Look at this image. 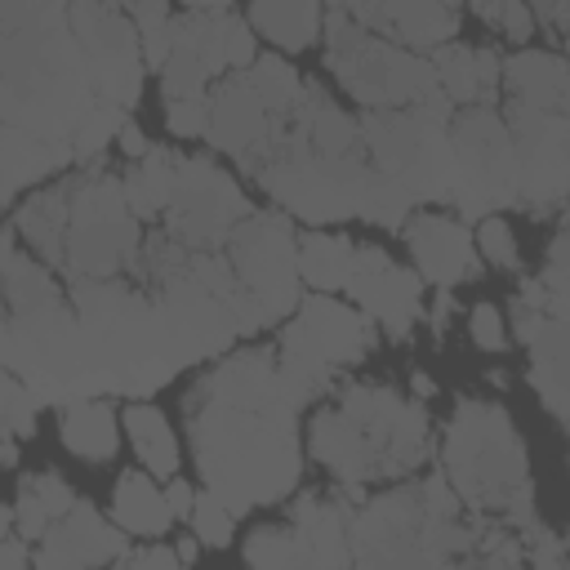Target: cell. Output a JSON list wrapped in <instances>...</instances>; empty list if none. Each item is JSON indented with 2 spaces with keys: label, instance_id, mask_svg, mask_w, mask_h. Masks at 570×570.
I'll return each mask as SVG.
<instances>
[{
  "label": "cell",
  "instance_id": "6da1fadb",
  "mask_svg": "<svg viewBox=\"0 0 570 570\" xmlns=\"http://www.w3.org/2000/svg\"><path fill=\"white\" fill-rule=\"evenodd\" d=\"M298 410L303 405L285 387L281 361L267 347L218 361L187 392L196 468L236 517L281 503L298 485Z\"/></svg>",
  "mask_w": 570,
  "mask_h": 570
},
{
  "label": "cell",
  "instance_id": "7a4b0ae2",
  "mask_svg": "<svg viewBox=\"0 0 570 570\" xmlns=\"http://www.w3.org/2000/svg\"><path fill=\"white\" fill-rule=\"evenodd\" d=\"M240 169L303 223L370 218L396 232L414 209L410 191H401L370 165L361 120L334 107V98L316 80H307L303 98L285 116H276L272 134L249 156H240Z\"/></svg>",
  "mask_w": 570,
  "mask_h": 570
},
{
  "label": "cell",
  "instance_id": "3957f363",
  "mask_svg": "<svg viewBox=\"0 0 570 570\" xmlns=\"http://www.w3.org/2000/svg\"><path fill=\"white\" fill-rule=\"evenodd\" d=\"M98 102L71 0H0V138H36L76 156V134Z\"/></svg>",
  "mask_w": 570,
  "mask_h": 570
},
{
  "label": "cell",
  "instance_id": "277c9868",
  "mask_svg": "<svg viewBox=\"0 0 570 570\" xmlns=\"http://www.w3.org/2000/svg\"><path fill=\"white\" fill-rule=\"evenodd\" d=\"M18 236L71 285L98 276H134L142 254V218L129 209L125 174L76 165L53 187L31 191L13 209Z\"/></svg>",
  "mask_w": 570,
  "mask_h": 570
},
{
  "label": "cell",
  "instance_id": "5b68a950",
  "mask_svg": "<svg viewBox=\"0 0 570 570\" xmlns=\"http://www.w3.org/2000/svg\"><path fill=\"white\" fill-rule=\"evenodd\" d=\"M18 240L22 236L9 223L0 240V294H4L0 361L18 379H27L45 396V405L94 396L80 312L71 294L49 276V267H40Z\"/></svg>",
  "mask_w": 570,
  "mask_h": 570
},
{
  "label": "cell",
  "instance_id": "8992f818",
  "mask_svg": "<svg viewBox=\"0 0 570 570\" xmlns=\"http://www.w3.org/2000/svg\"><path fill=\"white\" fill-rule=\"evenodd\" d=\"M134 276L156 298L187 365L223 356L236 338L263 330V316L236 281L227 249H196L160 227L142 240Z\"/></svg>",
  "mask_w": 570,
  "mask_h": 570
},
{
  "label": "cell",
  "instance_id": "52a82bcc",
  "mask_svg": "<svg viewBox=\"0 0 570 570\" xmlns=\"http://www.w3.org/2000/svg\"><path fill=\"white\" fill-rule=\"evenodd\" d=\"M307 450L338 485L401 481L432 454V423L423 401L383 383H343L330 405L312 414Z\"/></svg>",
  "mask_w": 570,
  "mask_h": 570
},
{
  "label": "cell",
  "instance_id": "ba28073f",
  "mask_svg": "<svg viewBox=\"0 0 570 570\" xmlns=\"http://www.w3.org/2000/svg\"><path fill=\"white\" fill-rule=\"evenodd\" d=\"M67 294L80 312L94 396L116 392V396L138 401L165 387L187 365L156 298L147 294L138 276L71 281Z\"/></svg>",
  "mask_w": 570,
  "mask_h": 570
},
{
  "label": "cell",
  "instance_id": "9c48e42d",
  "mask_svg": "<svg viewBox=\"0 0 570 570\" xmlns=\"http://www.w3.org/2000/svg\"><path fill=\"white\" fill-rule=\"evenodd\" d=\"M441 472L476 521L521 530L534 521V481L512 414L485 396H459L441 436Z\"/></svg>",
  "mask_w": 570,
  "mask_h": 570
},
{
  "label": "cell",
  "instance_id": "30bf717a",
  "mask_svg": "<svg viewBox=\"0 0 570 570\" xmlns=\"http://www.w3.org/2000/svg\"><path fill=\"white\" fill-rule=\"evenodd\" d=\"M347 539L356 566H441L472 557L476 521L463 525V499L445 472H432L423 481L356 499Z\"/></svg>",
  "mask_w": 570,
  "mask_h": 570
},
{
  "label": "cell",
  "instance_id": "8fae6325",
  "mask_svg": "<svg viewBox=\"0 0 570 570\" xmlns=\"http://www.w3.org/2000/svg\"><path fill=\"white\" fill-rule=\"evenodd\" d=\"M454 102L441 94L410 102V107H365L361 111V142L370 165L392 178L410 200H450L454 196V142L450 120Z\"/></svg>",
  "mask_w": 570,
  "mask_h": 570
},
{
  "label": "cell",
  "instance_id": "7c38bea8",
  "mask_svg": "<svg viewBox=\"0 0 570 570\" xmlns=\"http://www.w3.org/2000/svg\"><path fill=\"white\" fill-rule=\"evenodd\" d=\"M374 338H379L374 316H365L352 303H338L334 294L312 289L294 307V321H285L281 330V352H276L281 379L294 392V401L307 405L325 396L347 365H361L374 352Z\"/></svg>",
  "mask_w": 570,
  "mask_h": 570
},
{
  "label": "cell",
  "instance_id": "4fadbf2b",
  "mask_svg": "<svg viewBox=\"0 0 570 570\" xmlns=\"http://www.w3.org/2000/svg\"><path fill=\"white\" fill-rule=\"evenodd\" d=\"M325 62L361 107H410L441 94L428 53L392 45L334 9H325Z\"/></svg>",
  "mask_w": 570,
  "mask_h": 570
},
{
  "label": "cell",
  "instance_id": "5bb4252c",
  "mask_svg": "<svg viewBox=\"0 0 570 570\" xmlns=\"http://www.w3.org/2000/svg\"><path fill=\"white\" fill-rule=\"evenodd\" d=\"M450 142H454V196L450 200L463 214V223H481L499 209L521 205L512 134L494 102L459 107L450 120Z\"/></svg>",
  "mask_w": 570,
  "mask_h": 570
},
{
  "label": "cell",
  "instance_id": "9a60e30c",
  "mask_svg": "<svg viewBox=\"0 0 570 570\" xmlns=\"http://www.w3.org/2000/svg\"><path fill=\"white\" fill-rule=\"evenodd\" d=\"M169 62L160 67V94L174 98H205L214 76H232L254 62V27L227 9H187L169 18Z\"/></svg>",
  "mask_w": 570,
  "mask_h": 570
},
{
  "label": "cell",
  "instance_id": "2e32d148",
  "mask_svg": "<svg viewBox=\"0 0 570 570\" xmlns=\"http://www.w3.org/2000/svg\"><path fill=\"white\" fill-rule=\"evenodd\" d=\"M227 263L245 294L254 298L263 325L285 321L303 303V272H298V232L289 214L254 209L227 240Z\"/></svg>",
  "mask_w": 570,
  "mask_h": 570
},
{
  "label": "cell",
  "instance_id": "e0dca14e",
  "mask_svg": "<svg viewBox=\"0 0 570 570\" xmlns=\"http://www.w3.org/2000/svg\"><path fill=\"white\" fill-rule=\"evenodd\" d=\"M503 120L517 151V191L530 218H548L570 200V102L543 107L503 98Z\"/></svg>",
  "mask_w": 570,
  "mask_h": 570
},
{
  "label": "cell",
  "instance_id": "ac0fdd59",
  "mask_svg": "<svg viewBox=\"0 0 570 570\" xmlns=\"http://www.w3.org/2000/svg\"><path fill=\"white\" fill-rule=\"evenodd\" d=\"M254 214L236 178H227L209 156H183L174 200L160 214V227L196 249H227L232 232Z\"/></svg>",
  "mask_w": 570,
  "mask_h": 570
},
{
  "label": "cell",
  "instance_id": "d6986e66",
  "mask_svg": "<svg viewBox=\"0 0 570 570\" xmlns=\"http://www.w3.org/2000/svg\"><path fill=\"white\" fill-rule=\"evenodd\" d=\"M71 31L85 49L98 98L134 111L142 98V67H147L138 22L111 0H71Z\"/></svg>",
  "mask_w": 570,
  "mask_h": 570
},
{
  "label": "cell",
  "instance_id": "ffe728a7",
  "mask_svg": "<svg viewBox=\"0 0 570 570\" xmlns=\"http://www.w3.org/2000/svg\"><path fill=\"white\" fill-rule=\"evenodd\" d=\"M347 294L356 298V307L365 316H374V325L392 343H405L414 334V321L423 316V276H419V267L414 272L401 267L379 245H356Z\"/></svg>",
  "mask_w": 570,
  "mask_h": 570
},
{
  "label": "cell",
  "instance_id": "44dd1931",
  "mask_svg": "<svg viewBox=\"0 0 570 570\" xmlns=\"http://www.w3.org/2000/svg\"><path fill=\"white\" fill-rule=\"evenodd\" d=\"M325 9L379 31L392 45L432 53L459 36V0H325Z\"/></svg>",
  "mask_w": 570,
  "mask_h": 570
},
{
  "label": "cell",
  "instance_id": "7402d4cb",
  "mask_svg": "<svg viewBox=\"0 0 570 570\" xmlns=\"http://www.w3.org/2000/svg\"><path fill=\"white\" fill-rule=\"evenodd\" d=\"M129 552V534L94 508L85 499H76V508L67 517H58L45 539L36 543V566L40 570H80V566H107Z\"/></svg>",
  "mask_w": 570,
  "mask_h": 570
},
{
  "label": "cell",
  "instance_id": "603a6c76",
  "mask_svg": "<svg viewBox=\"0 0 570 570\" xmlns=\"http://www.w3.org/2000/svg\"><path fill=\"white\" fill-rule=\"evenodd\" d=\"M405 245H410V258H414L419 276L436 289H454L463 281H476V272H481L476 232H468L463 218L414 214L405 223Z\"/></svg>",
  "mask_w": 570,
  "mask_h": 570
},
{
  "label": "cell",
  "instance_id": "cb8c5ba5",
  "mask_svg": "<svg viewBox=\"0 0 570 570\" xmlns=\"http://www.w3.org/2000/svg\"><path fill=\"white\" fill-rule=\"evenodd\" d=\"M276 125V111L267 107V98L249 85L245 71H232L214 85L209 94V116H205V142L214 151H227V156H249Z\"/></svg>",
  "mask_w": 570,
  "mask_h": 570
},
{
  "label": "cell",
  "instance_id": "d4e9b609",
  "mask_svg": "<svg viewBox=\"0 0 570 570\" xmlns=\"http://www.w3.org/2000/svg\"><path fill=\"white\" fill-rule=\"evenodd\" d=\"M361 499V485H343L338 494H298L285 512V521L294 525L307 566H352V539H347V521L352 508Z\"/></svg>",
  "mask_w": 570,
  "mask_h": 570
},
{
  "label": "cell",
  "instance_id": "484cf974",
  "mask_svg": "<svg viewBox=\"0 0 570 570\" xmlns=\"http://www.w3.org/2000/svg\"><path fill=\"white\" fill-rule=\"evenodd\" d=\"M436 80L445 89V98L454 107H472V102H499V85H503V58L499 49L485 45H463V40H445L432 53Z\"/></svg>",
  "mask_w": 570,
  "mask_h": 570
},
{
  "label": "cell",
  "instance_id": "4316f807",
  "mask_svg": "<svg viewBox=\"0 0 570 570\" xmlns=\"http://www.w3.org/2000/svg\"><path fill=\"white\" fill-rule=\"evenodd\" d=\"M530 383L543 410L570 432V321H548L530 343Z\"/></svg>",
  "mask_w": 570,
  "mask_h": 570
},
{
  "label": "cell",
  "instance_id": "83f0119b",
  "mask_svg": "<svg viewBox=\"0 0 570 570\" xmlns=\"http://www.w3.org/2000/svg\"><path fill=\"white\" fill-rule=\"evenodd\" d=\"M58 441L85 459V463H107L120 450V428H116V410L98 396H76L58 405Z\"/></svg>",
  "mask_w": 570,
  "mask_h": 570
},
{
  "label": "cell",
  "instance_id": "f1b7e54d",
  "mask_svg": "<svg viewBox=\"0 0 570 570\" xmlns=\"http://www.w3.org/2000/svg\"><path fill=\"white\" fill-rule=\"evenodd\" d=\"M111 521L129 534V539H160L169 525H174V512H169V499L165 490H156L151 472L142 468H129L116 476V490H111Z\"/></svg>",
  "mask_w": 570,
  "mask_h": 570
},
{
  "label": "cell",
  "instance_id": "f546056e",
  "mask_svg": "<svg viewBox=\"0 0 570 570\" xmlns=\"http://www.w3.org/2000/svg\"><path fill=\"white\" fill-rule=\"evenodd\" d=\"M76 490L58 476V472H27L18 476V494H13V521H18V534L27 543H40L45 530L67 517L76 508Z\"/></svg>",
  "mask_w": 570,
  "mask_h": 570
},
{
  "label": "cell",
  "instance_id": "4dcf8cb0",
  "mask_svg": "<svg viewBox=\"0 0 570 570\" xmlns=\"http://www.w3.org/2000/svg\"><path fill=\"white\" fill-rule=\"evenodd\" d=\"M249 27L267 36L276 49L298 53L316 45L321 27V0H249Z\"/></svg>",
  "mask_w": 570,
  "mask_h": 570
},
{
  "label": "cell",
  "instance_id": "1f68e13d",
  "mask_svg": "<svg viewBox=\"0 0 570 570\" xmlns=\"http://www.w3.org/2000/svg\"><path fill=\"white\" fill-rule=\"evenodd\" d=\"M178 165H183V151H174V147H151L142 160L129 165L125 196H129V209L142 223H151V218H160L169 209L174 183H178Z\"/></svg>",
  "mask_w": 570,
  "mask_h": 570
},
{
  "label": "cell",
  "instance_id": "d6a6232c",
  "mask_svg": "<svg viewBox=\"0 0 570 570\" xmlns=\"http://www.w3.org/2000/svg\"><path fill=\"white\" fill-rule=\"evenodd\" d=\"M120 423H125V432H129V441H134V450L151 476H165V481L178 476V436L151 401H129Z\"/></svg>",
  "mask_w": 570,
  "mask_h": 570
},
{
  "label": "cell",
  "instance_id": "836d02e7",
  "mask_svg": "<svg viewBox=\"0 0 570 570\" xmlns=\"http://www.w3.org/2000/svg\"><path fill=\"white\" fill-rule=\"evenodd\" d=\"M352 263H356V245L347 236H325V232L298 236V272H303V285H312L321 294L347 289Z\"/></svg>",
  "mask_w": 570,
  "mask_h": 570
},
{
  "label": "cell",
  "instance_id": "e575fe53",
  "mask_svg": "<svg viewBox=\"0 0 570 570\" xmlns=\"http://www.w3.org/2000/svg\"><path fill=\"white\" fill-rule=\"evenodd\" d=\"M40 405H45V396H40L27 379H18L13 370L0 374V432H4V436H18V441L31 436Z\"/></svg>",
  "mask_w": 570,
  "mask_h": 570
},
{
  "label": "cell",
  "instance_id": "d590c367",
  "mask_svg": "<svg viewBox=\"0 0 570 570\" xmlns=\"http://www.w3.org/2000/svg\"><path fill=\"white\" fill-rule=\"evenodd\" d=\"M240 552H245L249 566H272V570H281V566H307V552H303V543H298V534H294L289 521L285 525H258L245 539Z\"/></svg>",
  "mask_w": 570,
  "mask_h": 570
},
{
  "label": "cell",
  "instance_id": "8d00e7d4",
  "mask_svg": "<svg viewBox=\"0 0 570 570\" xmlns=\"http://www.w3.org/2000/svg\"><path fill=\"white\" fill-rule=\"evenodd\" d=\"M191 534L205 543V548H227L232 543V525H236V512L209 490V494H196V508H191Z\"/></svg>",
  "mask_w": 570,
  "mask_h": 570
},
{
  "label": "cell",
  "instance_id": "74e56055",
  "mask_svg": "<svg viewBox=\"0 0 570 570\" xmlns=\"http://www.w3.org/2000/svg\"><path fill=\"white\" fill-rule=\"evenodd\" d=\"M476 249L485 263H494L499 272H517L521 267V249H517V236H512V223L503 214H490L476 223Z\"/></svg>",
  "mask_w": 570,
  "mask_h": 570
},
{
  "label": "cell",
  "instance_id": "f35d334b",
  "mask_svg": "<svg viewBox=\"0 0 570 570\" xmlns=\"http://www.w3.org/2000/svg\"><path fill=\"white\" fill-rule=\"evenodd\" d=\"M552 298H570V214L561 218V227H557V236H552V245H548V263H543V272L534 276Z\"/></svg>",
  "mask_w": 570,
  "mask_h": 570
},
{
  "label": "cell",
  "instance_id": "ab89813d",
  "mask_svg": "<svg viewBox=\"0 0 570 570\" xmlns=\"http://www.w3.org/2000/svg\"><path fill=\"white\" fill-rule=\"evenodd\" d=\"M521 534V548H525V561H534V566H566V543H561V534H552L548 525H539V521H530V525H521L517 530Z\"/></svg>",
  "mask_w": 570,
  "mask_h": 570
},
{
  "label": "cell",
  "instance_id": "60d3db41",
  "mask_svg": "<svg viewBox=\"0 0 570 570\" xmlns=\"http://www.w3.org/2000/svg\"><path fill=\"white\" fill-rule=\"evenodd\" d=\"M205 116H209V94L205 98H174V102H165V125L178 138H200L205 134Z\"/></svg>",
  "mask_w": 570,
  "mask_h": 570
},
{
  "label": "cell",
  "instance_id": "b9f144b4",
  "mask_svg": "<svg viewBox=\"0 0 570 570\" xmlns=\"http://www.w3.org/2000/svg\"><path fill=\"white\" fill-rule=\"evenodd\" d=\"M468 334L481 352H503L508 347V330H503V316H499L494 303H476L468 312Z\"/></svg>",
  "mask_w": 570,
  "mask_h": 570
},
{
  "label": "cell",
  "instance_id": "7bdbcfd3",
  "mask_svg": "<svg viewBox=\"0 0 570 570\" xmlns=\"http://www.w3.org/2000/svg\"><path fill=\"white\" fill-rule=\"evenodd\" d=\"M494 27H499V31L508 36V40H517V45H525V40L534 36V9H530V0H508Z\"/></svg>",
  "mask_w": 570,
  "mask_h": 570
},
{
  "label": "cell",
  "instance_id": "ee69618b",
  "mask_svg": "<svg viewBox=\"0 0 570 570\" xmlns=\"http://www.w3.org/2000/svg\"><path fill=\"white\" fill-rule=\"evenodd\" d=\"M111 4H120V9L138 22V31H142V36H147V31L169 27V0H111Z\"/></svg>",
  "mask_w": 570,
  "mask_h": 570
},
{
  "label": "cell",
  "instance_id": "f6af8a7d",
  "mask_svg": "<svg viewBox=\"0 0 570 570\" xmlns=\"http://www.w3.org/2000/svg\"><path fill=\"white\" fill-rule=\"evenodd\" d=\"M120 566H165V570H174V566H183V557H178V548L147 543V548H129V552L120 557Z\"/></svg>",
  "mask_w": 570,
  "mask_h": 570
},
{
  "label": "cell",
  "instance_id": "bcb514c9",
  "mask_svg": "<svg viewBox=\"0 0 570 570\" xmlns=\"http://www.w3.org/2000/svg\"><path fill=\"white\" fill-rule=\"evenodd\" d=\"M36 566V543H27L22 534H4L0 539V570H22Z\"/></svg>",
  "mask_w": 570,
  "mask_h": 570
},
{
  "label": "cell",
  "instance_id": "7dc6e473",
  "mask_svg": "<svg viewBox=\"0 0 570 570\" xmlns=\"http://www.w3.org/2000/svg\"><path fill=\"white\" fill-rule=\"evenodd\" d=\"M165 499H169V512H174V521H187V517H191V508H196V490H191L183 476H169V485H165Z\"/></svg>",
  "mask_w": 570,
  "mask_h": 570
},
{
  "label": "cell",
  "instance_id": "c3c4849f",
  "mask_svg": "<svg viewBox=\"0 0 570 570\" xmlns=\"http://www.w3.org/2000/svg\"><path fill=\"white\" fill-rule=\"evenodd\" d=\"M116 142H120V151H125L129 160H142V156L151 151V142H147V134H142V129H138L134 120H125V129H120V138H116Z\"/></svg>",
  "mask_w": 570,
  "mask_h": 570
},
{
  "label": "cell",
  "instance_id": "681fc988",
  "mask_svg": "<svg viewBox=\"0 0 570 570\" xmlns=\"http://www.w3.org/2000/svg\"><path fill=\"white\" fill-rule=\"evenodd\" d=\"M450 312H454V303H450V289H441V294H436V303H432V312H428V325H432V334H436V338L445 334V325H450Z\"/></svg>",
  "mask_w": 570,
  "mask_h": 570
},
{
  "label": "cell",
  "instance_id": "f907efd6",
  "mask_svg": "<svg viewBox=\"0 0 570 570\" xmlns=\"http://www.w3.org/2000/svg\"><path fill=\"white\" fill-rule=\"evenodd\" d=\"M410 383H414V396H419V401H432V396H436V383H432L428 374H414Z\"/></svg>",
  "mask_w": 570,
  "mask_h": 570
},
{
  "label": "cell",
  "instance_id": "816d5d0a",
  "mask_svg": "<svg viewBox=\"0 0 570 570\" xmlns=\"http://www.w3.org/2000/svg\"><path fill=\"white\" fill-rule=\"evenodd\" d=\"M196 543H200V539H196V534H191V539H187V534H183V539H178V543H174V548H178V557H183V566H191V561H196Z\"/></svg>",
  "mask_w": 570,
  "mask_h": 570
},
{
  "label": "cell",
  "instance_id": "f5cc1de1",
  "mask_svg": "<svg viewBox=\"0 0 570 570\" xmlns=\"http://www.w3.org/2000/svg\"><path fill=\"white\" fill-rule=\"evenodd\" d=\"M4 468H18V436H4Z\"/></svg>",
  "mask_w": 570,
  "mask_h": 570
},
{
  "label": "cell",
  "instance_id": "db71d44e",
  "mask_svg": "<svg viewBox=\"0 0 570 570\" xmlns=\"http://www.w3.org/2000/svg\"><path fill=\"white\" fill-rule=\"evenodd\" d=\"M187 9H227L232 0H183Z\"/></svg>",
  "mask_w": 570,
  "mask_h": 570
},
{
  "label": "cell",
  "instance_id": "11a10c76",
  "mask_svg": "<svg viewBox=\"0 0 570 570\" xmlns=\"http://www.w3.org/2000/svg\"><path fill=\"white\" fill-rule=\"evenodd\" d=\"M561 543H566V566H570V530L561 534Z\"/></svg>",
  "mask_w": 570,
  "mask_h": 570
},
{
  "label": "cell",
  "instance_id": "9f6ffc18",
  "mask_svg": "<svg viewBox=\"0 0 570 570\" xmlns=\"http://www.w3.org/2000/svg\"><path fill=\"white\" fill-rule=\"evenodd\" d=\"M561 45H566V62H570V36H561Z\"/></svg>",
  "mask_w": 570,
  "mask_h": 570
},
{
  "label": "cell",
  "instance_id": "6f0895ef",
  "mask_svg": "<svg viewBox=\"0 0 570 570\" xmlns=\"http://www.w3.org/2000/svg\"><path fill=\"white\" fill-rule=\"evenodd\" d=\"M566 463H570V459H566Z\"/></svg>",
  "mask_w": 570,
  "mask_h": 570
}]
</instances>
